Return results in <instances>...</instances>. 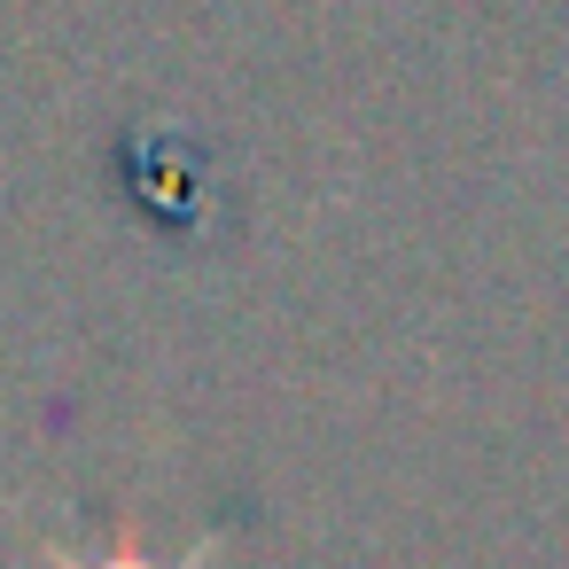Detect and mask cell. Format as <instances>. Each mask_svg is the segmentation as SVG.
I'll use <instances>...</instances> for the list:
<instances>
[{
  "instance_id": "1",
  "label": "cell",
  "mask_w": 569,
  "mask_h": 569,
  "mask_svg": "<svg viewBox=\"0 0 569 569\" xmlns=\"http://www.w3.org/2000/svg\"><path fill=\"white\" fill-rule=\"evenodd\" d=\"M63 569H203V553H188V561H149V553H102V561H63Z\"/></svg>"
}]
</instances>
